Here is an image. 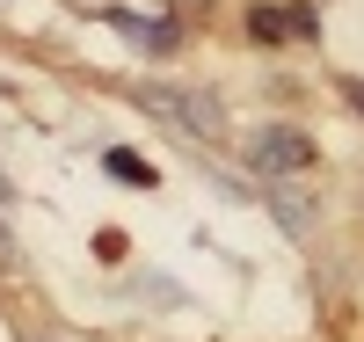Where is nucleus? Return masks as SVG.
I'll return each mask as SVG.
<instances>
[{
    "label": "nucleus",
    "mask_w": 364,
    "mask_h": 342,
    "mask_svg": "<svg viewBox=\"0 0 364 342\" xmlns=\"http://www.w3.org/2000/svg\"><path fill=\"white\" fill-rule=\"evenodd\" d=\"M284 15H291V37H321V15L314 8H284Z\"/></svg>",
    "instance_id": "obj_6"
},
{
    "label": "nucleus",
    "mask_w": 364,
    "mask_h": 342,
    "mask_svg": "<svg viewBox=\"0 0 364 342\" xmlns=\"http://www.w3.org/2000/svg\"><path fill=\"white\" fill-rule=\"evenodd\" d=\"M139 109H154V117H168V124H175V132H197V139H219V132H226V124H219V102L197 95V87L146 80V87H139Z\"/></svg>",
    "instance_id": "obj_1"
},
{
    "label": "nucleus",
    "mask_w": 364,
    "mask_h": 342,
    "mask_svg": "<svg viewBox=\"0 0 364 342\" xmlns=\"http://www.w3.org/2000/svg\"><path fill=\"white\" fill-rule=\"evenodd\" d=\"M109 22L124 29V37H139V44H154V51H175V44H182L175 22H139V15H124V8H109Z\"/></svg>",
    "instance_id": "obj_4"
},
{
    "label": "nucleus",
    "mask_w": 364,
    "mask_h": 342,
    "mask_svg": "<svg viewBox=\"0 0 364 342\" xmlns=\"http://www.w3.org/2000/svg\"><path fill=\"white\" fill-rule=\"evenodd\" d=\"M343 102H350V109L364 117V80H343Z\"/></svg>",
    "instance_id": "obj_8"
},
{
    "label": "nucleus",
    "mask_w": 364,
    "mask_h": 342,
    "mask_svg": "<svg viewBox=\"0 0 364 342\" xmlns=\"http://www.w3.org/2000/svg\"><path fill=\"white\" fill-rule=\"evenodd\" d=\"M248 29H255L262 44H277V37H291V15L284 8H248Z\"/></svg>",
    "instance_id": "obj_5"
},
{
    "label": "nucleus",
    "mask_w": 364,
    "mask_h": 342,
    "mask_svg": "<svg viewBox=\"0 0 364 342\" xmlns=\"http://www.w3.org/2000/svg\"><path fill=\"white\" fill-rule=\"evenodd\" d=\"M102 168L124 182V190H154V182H161V168L146 161V153H132V146H109V153H102Z\"/></svg>",
    "instance_id": "obj_3"
},
{
    "label": "nucleus",
    "mask_w": 364,
    "mask_h": 342,
    "mask_svg": "<svg viewBox=\"0 0 364 342\" xmlns=\"http://www.w3.org/2000/svg\"><path fill=\"white\" fill-rule=\"evenodd\" d=\"M0 269H22V247L8 240V226H0Z\"/></svg>",
    "instance_id": "obj_7"
},
{
    "label": "nucleus",
    "mask_w": 364,
    "mask_h": 342,
    "mask_svg": "<svg viewBox=\"0 0 364 342\" xmlns=\"http://www.w3.org/2000/svg\"><path fill=\"white\" fill-rule=\"evenodd\" d=\"M248 168L269 175V182H291V175H306V168H314V139H306V132H291V124H269V132L248 139Z\"/></svg>",
    "instance_id": "obj_2"
}]
</instances>
